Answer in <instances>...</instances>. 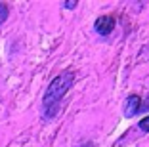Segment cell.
<instances>
[{
	"label": "cell",
	"mask_w": 149,
	"mask_h": 147,
	"mask_svg": "<svg viewBox=\"0 0 149 147\" xmlns=\"http://www.w3.org/2000/svg\"><path fill=\"white\" fill-rule=\"evenodd\" d=\"M73 82H74V73L73 71H65V73L57 75L52 82H50L48 90L44 94V107H46V115H48V117H54L57 113V105L65 98V94L69 92V88L73 86Z\"/></svg>",
	"instance_id": "1"
},
{
	"label": "cell",
	"mask_w": 149,
	"mask_h": 147,
	"mask_svg": "<svg viewBox=\"0 0 149 147\" xmlns=\"http://www.w3.org/2000/svg\"><path fill=\"white\" fill-rule=\"evenodd\" d=\"M115 23L117 21H115L113 15H100V17L96 19V23H94V27H96V31L101 36H107L111 31L115 29Z\"/></svg>",
	"instance_id": "2"
},
{
	"label": "cell",
	"mask_w": 149,
	"mask_h": 147,
	"mask_svg": "<svg viewBox=\"0 0 149 147\" xmlns=\"http://www.w3.org/2000/svg\"><path fill=\"white\" fill-rule=\"evenodd\" d=\"M140 105H141V100H140V95L136 94H132L130 98L126 100V107H124V115L126 117H134L136 113H140Z\"/></svg>",
	"instance_id": "3"
},
{
	"label": "cell",
	"mask_w": 149,
	"mask_h": 147,
	"mask_svg": "<svg viewBox=\"0 0 149 147\" xmlns=\"http://www.w3.org/2000/svg\"><path fill=\"white\" fill-rule=\"evenodd\" d=\"M8 15H10V10H8V6L0 2V25H2V23H4L6 19H8Z\"/></svg>",
	"instance_id": "4"
},
{
	"label": "cell",
	"mask_w": 149,
	"mask_h": 147,
	"mask_svg": "<svg viewBox=\"0 0 149 147\" xmlns=\"http://www.w3.org/2000/svg\"><path fill=\"white\" fill-rule=\"evenodd\" d=\"M138 126H140V128L143 130V132H149V115H147L145 118H141V121H140V124H138Z\"/></svg>",
	"instance_id": "5"
},
{
	"label": "cell",
	"mask_w": 149,
	"mask_h": 147,
	"mask_svg": "<svg viewBox=\"0 0 149 147\" xmlns=\"http://www.w3.org/2000/svg\"><path fill=\"white\" fill-rule=\"evenodd\" d=\"M63 6H65V8H74V6H77V2H65Z\"/></svg>",
	"instance_id": "6"
}]
</instances>
